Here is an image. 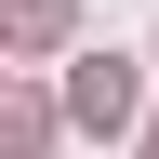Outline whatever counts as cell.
<instances>
[{
	"mask_svg": "<svg viewBox=\"0 0 159 159\" xmlns=\"http://www.w3.org/2000/svg\"><path fill=\"white\" fill-rule=\"evenodd\" d=\"M66 106L93 119V133H119V119H133V66H119V53H80V80H66Z\"/></svg>",
	"mask_w": 159,
	"mask_h": 159,
	"instance_id": "obj_1",
	"label": "cell"
},
{
	"mask_svg": "<svg viewBox=\"0 0 159 159\" xmlns=\"http://www.w3.org/2000/svg\"><path fill=\"white\" fill-rule=\"evenodd\" d=\"M13 40H27V53H53V40H66V0H13Z\"/></svg>",
	"mask_w": 159,
	"mask_h": 159,
	"instance_id": "obj_2",
	"label": "cell"
},
{
	"mask_svg": "<svg viewBox=\"0 0 159 159\" xmlns=\"http://www.w3.org/2000/svg\"><path fill=\"white\" fill-rule=\"evenodd\" d=\"M146 159H159V133H146Z\"/></svg>",
	"mask_w": 159,
	"mask_h": 159,
	"instance_id": "obj_3",
	"label": "cell"
}]
</instances>
